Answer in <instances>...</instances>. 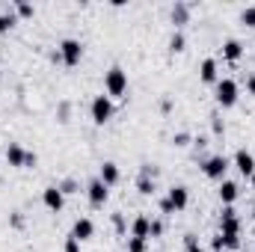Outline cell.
<instances>
[{"instance_id": "obj_1", "label": "cell", "mask_w": 255, "mask_h": 252, "mask_svg": "<svg viewBox=\"0 0 255 252\" xmlns=\"http://www.w3.org/2000/svg\"><path fill=\"white\" fill-rule=\"evenodd\" d=\"M104 89H107V95H110V98H125V92H128V71L122 68V65L107 68V74H104Z\"/></svg>"}, {"instance_id": "obj_2", "label": "cell", "mask_w": 255, "mask_h": 252, "mask_svg": "<svg viewBox=\"0 0 255 252\" xmlns=\"http://www.w3.org/2000/svg\"><path fill=\"white\" fill-rule=\"evenodd\" d=\"M238 98H241V86H238V80H232V77H220V80H217V104H220L223 110H229V107L238 104Z\"/></svg>"}, {"instance_id": "obj_3", "label": "cell", "mask_w": 255, "mask_h": 252, "mask_svg": "<svg viewBox=\"0 0 255 252\" xmlns=\"http://www.w3.org/2000/svg\"><path fill=\"white\" fill-rule=\"evenodd\" d=\"M113 113H116V107H113V98L110 95H95L92 98V104H89V116H92V122L95 125H107L110 119H113Z\"/></svg>"}, {"instance_id": "obj_4", "label": "cell", "mask_w": 255, "mask_h": 252, "mask_svg": "<svg viewBox=\"0 0 255 252\" xmlns=\"http://www.w3.org/2000/svg\"><path fill=\"white\" fill-rule=\"evenodd\" d=\"M229 166H232V160H229L226 154H211V157L202 163V172H205V178H211V181H223L226 172H229Z\"/></svg>"}, {"instance_id": "obj_5", "label": "cell", "mask_w": 255, "mask_h": 252, "mask_svg": "<svg viewBox=\"0 0 255 252\" xmlns=\"http://www.w3.org/2000/svg\"><path fill=\"white\" fill-rule=\"evenodd\" d=\"M57 51H60V57H63V65H68V68L80 65V60H83V45H80L77 39H63Z\"/></svg>"}, {"instance_id": "obj_6", "label": "cell", "mask_w": 255, "mask_h": 252, "mask_svg": "<svg viewBox=\"0 0 255 252\" xmlns=\"http://www.w3.org/2000/svg\"><path fill=\"white\" fill-rule=\"evenodd\" d=\"M86 199H89L92 208H104L107 199H110V187H107L101 178H92V181L86 184Z\"/></svg>"}, {"instance_id": "obj_7", "label": "cell", "mask_w": 255, "mask_h": 252, "mask_svg": "<svg viewBox=\"0 0 255 252\" xmlns=\"http://www.w3.org/2000/svg\"><path fill=\"white\" fill-rule=\"evenodd\" d=\"M220 232L223 235H241V217H238L235 205H226L220 211Z\"/></svg>"}, {"instance_id": "obj_8", "label": "cell", "mask_w": 255, "mask_h": 252, "mask_svg": "<svg viewBox=\"0 0 255 252\" xmlns=\"http://www.w3.org/2000/svg\"><path fill=\"white\" fill-rule=\"evenodd\" d=\"M42 202H45V208H48L51 214H60L65 208V196L57 184H48V187L42 190Z\"/></svg>"}, {"instance_id": "obj_9", "label": "cell", "mask_w": 255, "mask_h": 252, "mask_svg": "<svg viewBox=\"0 0 255 252\" xmlns=\"http://www.w3.org/2000/svg\"><path fill=\"white\" fill-rule=\"evenodd\" d=\"M235 166H238V172H241L244 178H253L255 175V154L250 148H238V151H235Z\"/></svg>"}, {"instance_id": "obj_10", "label": "cell", "mask_w": 255, "mask_h": 252, "mask_svg": "<svg viewBox=\"0 0 255 252\" xmlns=\"http://www.w3.org/2000/svg\"><path fill=\"white\" fill-rule=\"evenodd\" d=\"M190 12H193L190 3H184V0H175V3H172V9H169V21L175 24V30H181L184 24H190Z\"/></svg>"}, {"instance_id": "obj_11", "label": "cell", "mask_w": 255, "mask_h": 252, "mask_svg": "<svg viewBox=\"0 0 255 252\" xmlns=\"http://www.w3.org/2000/svg\"><path fill=\"white\" fill-rule=\"evenodd\" d=\"M92 235H95V223H92L89 217H77V220H74V226H71V238L83 244V241H89Z\"/></svg>"}, {"instance_id": "obj_12", "label": "cell", "mask_w": 255, "mask_h": 252, "mask_svg": "<svg viewBox=\"0 0 255 252\" xmlns=\"http://www.w3.org/2000/svg\"><path fill=\"white\" fill-rule=\"evenodd\" d=\"M199 80L217 86V80H220V63H217L214 57H205V60H202V65H199Z\"/></svg>"}, {"instance_id": "obj_13", "label": "cell", "mask_w": 255, "mask_h": 252, "mask_svg": "<svg viewBox=\"0 0 255 252\" xmlns=\"http://www.w3.org/2000/svg\"><path fill=\"white\" fill-rule=\"evenodd\" d=\"M166 199L172 202V208H175V214H178V211H184V208L190 205V190L184 187V184H175V187H169Z\"/></svg>"}, {"instance_id": "obj_14", "label": "cell", "mask_w": 255, "mask_h": 252, "mask_svg": "<svg viewBox=\"0 0 255 252\" xmlns=\"http://www.w3.org/2000/svg\"><path fill=\"white\" fill-rule=\"evenodd\" d=\"M217 193H220V202H223V208H226V205H235V202H238V193H241V187H238V181L223 178Z\"/></svg>"}, {"instance_id": "obj_15", "label": "cell", "mask_w": 255, "mask_h": 252, "mask_svg": "<svg viewBox=\"0 0 255 252\" xmlns=\"http://www.w3.org/2000/svg\"><path fill=\"white\" fill-rule=\"evenodd\" d=\"M24 157H27V148H21L18 142H9V145H6V163H9V166L24 169Z\"/></svg>"}, {"instance_id": "obj_16", "label": "cell", "mask_w": 255, "mask_h": 252, "mask_svg": "<svg viewBox=\"0 0 255 252\" xmlns=\"http://www.w3.org/2000/svg\"><path fill=\"white\" fill-rule=\"evenodd\" d=\"M148 232H151V220H148L145 214H136L133 223H130V238H142V241H148Z\"/></svg>"}, {"instance_id": "obj_17", "label": "cell", "mask_w": 255, "mask_h": 252, "mask_svg": "<svg viewBox=\"0 0 255 252\" xmlns=\"http://www.w3.org/2000/svg\"><path fill=\"white\" fill-rule=\"evenodd\" d=\"M241 57H244V45L238 39H226L223 42V60L226 63H238Z\"/></svg>"}, {"instance_id": "obj_18", "label": "cell", "mask_w": 255, "mask_h": 252, "mask_svg": "<svg viewBox=\"0 0 255 252\" xmlns=\"http://www.w3.org/2000/svg\"><path fill=\"white\" fill-rule=\"evenodd\" d=\"M98 178H101L107 187H113V184L119 181V166H116L113 160H104V163H101V172H98Z\"/></svg>"}, {"instance_id": "obj_19", "label": "cell", "mask_w": 255, "mask_h": 252, "mask_svg": "<svg viewBox=\"0 0 255 252\" xmlns=\"http://www.w3.org/2000/svg\"><path fill=\"white\" fill-rule=\"evenodd\" d=\"M18 24V15H15V6L12 9H6V12H0V36H6L12 27Z\"/></svg>"}, {"instance_id": "obj_20", "label": "cell", "mask_w": 255, "mask_h": 252, "mask_svg": "<svg viewBox=\"0 0 255 252\" xmlns=\"http://www.w3.org/2000/svg\"><path fill=\"white\" fill-rule=\"evenodd\" d=\"M136 190H139L142 196H154L157 181H154V178H148V175H139V178H136Z\"/></svg>"}, {"instance_id": "obj_21", "label": "cell", "mask_w": 255, "mask_h": 252, "mask_svg": "<svg viewBox=\"0 0 255 252\" xmlns=\"http://www.w3.org/2000/svg\"><path fill=\"white\" fill-rule=\"evenodd\" d=\"M187 48V39H184V33L181 30H175L172 33V39H169V54H181Z\"/></svg>"}, {"instance_id": "obj_22", "label": "cell", "mask_w": 255, "mask_h": 252, "mask_svg": "<svg viewBox=\"0 0 255 252\" xmlns=\"http://www.w3.org/2000/svg\"><path fill=\"white\" fill-rule=\"evenodd\" d=\"M15 15H18V18H33V15H36V6H33V3H24V0H18V3H15Z\"/></svg>"}, {"instance_id": "obj_23", "label": "cell", "mask_w": 255, "mask_h": 252, "mask_svg": "<svg viewBox=\"0 0 255 252\" xmlns=\"http://www.w3.org/2000/svg\"><path fill=\"white\" fill-rule=\"evenodd\" d=\"M190 142H193V136L187 133V130H178V133L172 136V145H175V148H187Z\"/></svg>"}, {"instance_id": "obj_24", "label": "cell", "mask_w": 255, "mask_h": 252, "mask_svg": "<svg viewBox=\"0 0 255 252\" xmlns=\"http://www.w3.org/2000/svg\"><path fill=\"white\" fill-rule=\"evenodd\" d=\"M211 133H214V136H223V133H226V122H223L217 113H211Z\"/></svg>"}, {"instance_id": "obj_25", "label": "cell", "mask_w": 255, "mask_h": 252, "mask_svg": "<svg viewBox=\"0 0 255 252\" xmlns=\"http://www.w3.org/2000/svg\"><path fill=\"white\" fill-rule=\"evenodd\" d=\"M148 250V241L142 238H128V252H145Z\"/></svg>"}, {"instance_id": "obj_26", "label": "cell", "mask_w": 255, "mask_h": 252, "mask_svg": "<svg viewBox=\"0 0 255 252\" xmlns=\"http://www.w3.org/2000/svg\"><path fill=\"white\" fill-rule=\"evenodd\" d=\"M57 187L63 190V196H71V193H77V190H80V184H77L74 178H63V181H60Z\"/></svg>"}, {"instance_id": "obj_27", "label": "cell", "mask_w": 255, "mask_h": 252, "mask_svg": "<svg viewBox=\"0 0 255 252\" xmlns=\"http://www.w3.org/2000/svg\"><path fill=\"white\" fill-rule=\"evenodd\" d=\"M241 24H247V27H255V6H247V9L241 12Z\"/></svg>"}, {"instance_id": "obj_28", "label": "cell", "mask_w": 255, "mask_h": 252, "mask_svg": "<svg viewBox=\"0 0 255 252\" xmlns=\"http://www.w3.org/2000/svg\"><path fill=\"white\" fill-rule=\"evenodd\" d=\"M113 229H116V235H125V232H128L125 217H122V214H113Z\"/></svg>"}, {"instance_id": "obj_29", "label": "cell", "mask_w": 255, "mask_h": 252, "mask_svg": "<svg viewBox=\"0 0 255 252\" xmlns=\"http://www.w3.org/2000/svg\"><path fill=\"white\" fill-rule=\"evenodd\" d=\"M68 116H71V104H68V101H63V104H60V113H57V122H68Z\"/></svg>"}, {"instance_id": "obj_30", "label": "cell", "mask_w": 255, "mask_h": 252, "mask_svg": "<svg viewBox=\"0 0 255 252\" xmlns=\"http://www.w3.org/2000/svg\"><path fill=\"white\" fill-rule=\"evenodd\" d=\"M184 247H187V252H205L202 247H199V241H196V235H187V238H184Z\"/></svg>"}, {"instance_id": "obj_31", "label": "cell", "mask_w": 255, "mask_h": 252, "mask_svg": "<svg viewBox=\"0 0 255 252\" xmlns=\"http://www.w3.org/2000/svg\"><path fill=\"white\" fill-rule=\"evenodd\" d=\"M63 252H80V241H74L71 235L65 238V244H63Z\"/></svg>"}, {"instance_id": "obj_32", "label": "cell", "mask_w": 255, "mask_h": 252, "mask_svg": "<svg viewBox=\"0 0 255 252\" xmlns=\"http://www.w3.org/2000/svg\"><path fill=\"white\" fill-rule=\"evenodd\" d=\"M157 205H160V214H163V217H169V214H175V208H172V202H169L166 196H163V199H160Z\"/></svg>"}, {"instance_id": "obj_33", "label": "cell", "mask_w": 255, "mask_h": 252, "mask_svg": "<svg viewBox=\"0 0 255 252\" xmlns=\"http://www.w3.org/2000/svg\"><path fill=\"white\" fill-rule=\"evenodd\" d=\"M163 235V220H151V232H148V238H160Z\"/></svg>"}, {"instance_id": "obj_34", "label": "cell", "mask_w": 255, "mask_h": 252, "mask_svg": "<svg viewBox=\"0 0 255 252\" xmlns=\"http://www.w3.org/2000/svg\"><path fill=\"white\" fill-rule=\"evenodd\" d=\"M39 163V154L36 151H27V157H24V169H33Z\"/></svg>"}, {"instance_id": "obj_35", "label": "cell", "mask_w": 255, "mask_h": 252, "mask_svg": "<svg viewBox=\"0 0 255 252\" xmlns=\"http://www.w3.org/2000/svg\"><path fill=\"white\" fill-rule=\"evenodd\" d=\"M24 226V217L21 214H12V229H21Z\"/></svg>"}, {"instance_id": "obj_36", "label": "cell", "mask_w": 255, "mask_h": 252, "mask_svg": "<svg viewBox=\"0 0 255 252\" xmlns=\"http://www.w3.org/2000/svg\"><path fill=\"white\" fill-rule=\"evenodd\" d=\"M169 110H172V101H169V98H163V101H160V113H169Z\"/></svg>"}, {"instance_id": "obj_37", "label": "cell", "mask_w": 255, "mask_h": 252, "mask_svg": "<svg viewBox=\"0 0 255 252\" xmlns=\"http://www.w3.org/2000/svg\"><path fill=\"white\" fill-rule=\"evenodd\" d=\"M193 142H196V148H205V145H208V136H196Z\"/></svg>"}, {"instance_id": "obj_38", "label": "cell", "mask_w": 255, "mask_h": 252, "mask_svg": "<svg viewBox=\"0 0 255 252\" xmlns=\"http://www.w3.org/2000/svg\"><path fill=\"white\" fill-rule=\"evenodd\" d=\"M247 89H250V95H255V74L247 80Z\"/></svg>"}, {"instance_id": "obj_39", "label": "cell", "mask_w": 255, "mask_h": 252, "mask_svg": "<svg viewBox=\"0 0 255 252\" xmlns=\"http://www.w3.org/2000/svg\"><path fill=\"white\" fill-rule=\"evenodd\" d=\"M253 196H255V175H253ZM253 220H255V205H253Z\"/></svg>"}]
</instances>
